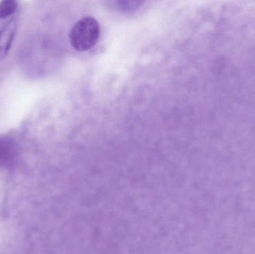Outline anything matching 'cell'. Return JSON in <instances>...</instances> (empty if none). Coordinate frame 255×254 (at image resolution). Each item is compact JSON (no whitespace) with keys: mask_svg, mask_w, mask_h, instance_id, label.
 <instances>
[{"mask_svg":"<svg viewBox=\"0 0 255 254\" xmlns=\"http://www.w3.org/2000/svg\"><path fill=\"white\" fill-rule=\"evenodd\" d=\"M100 35L99 22L94 18L87 16L78 21L72 28L70 43L76 50L85 52L97 44Z\"/></svg>","mask_w":255,"mask_h":254,"instance_id":"6da1fadb","label":"cell"},{"mask_svg":"<svg viewBox=\"0 0 255 254\" xmlns=\"http://www.w3.org/2000/svg\"><path fill=\"white\" fill-rule=\"evenodd\" d=\"M17 3L13 0H4L0 1V19H5L15 13Z\"/></svg>","mask_w":255,"mask_h":254,"instance_id":"277c9868","label":"cell"},{"mask_svg":"<svg viewBox=\"0 0 255 254\" xmlns=\"http://www.w3.org/2000/svg\"><path fill=\"white\" fill-rule=\"evenodd\" d=\"M16 20L12 18L0 28V57L7 55L11 47L16 31Z\"/></svg>","mask_w":255,"mask_h":254,"instance_id":"3957f363","label":"cell"},{"mask_svg":"<svg viewBox=\"0 0 255 254\" xmlns=\"http://www.w3.org/2000/svg\"><path fill=\"white\" fill-rule=\"evenodd\" d=\"M18 156L17 144L10 137H0V169H10L16 164Z\"/></svg>","mask_w":255,"mask_h":254,"instance_id":"7a4b0ae2","label":"cell"}]
</instances>
